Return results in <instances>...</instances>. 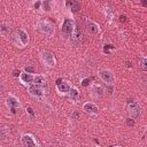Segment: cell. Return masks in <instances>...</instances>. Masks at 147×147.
Here are the masks:
<instances>
[{"label": "cell", "mask_w": 147, "mask_h": 147, "mask_svg": "<svg viewBox=\"0 0 147 147\" xmlns=\"http://www.w3.org/2000/svg\"><path fill=\"white\" fill-rule=\"evenodd\" d=\"M22 144L24 147H37L34 141V138L30 136V134H24L22 137Z\"/></svg>", "instance_id": "8"}, {"label": "cell", "mask_w": 147, "mask_h": 147, "mask_svg": "<svg viewBox=\"0 0 147 147\" xmlns=\"http://www.w3.org/2000/svg\"><path fill=\"white\" fill-rule=\"evenodd\" d=\"M90 80H91V79H89V78H88V79H84L83 82H82V85H83V86H88L89 83H90Z\"/></svg>", "instance_id": "24"}, {"label": "cell", "mask_w": 147, "mask_h": 147, "mask_svg": "<svg viewBox=\"0 0 147 147\" xmlns=\"http://www.w3.org/2000/svg\"><path fill=\"white\" fill-rule=\"evenodd\" d=\"M128 110H129V114H130L132 117H138V116L140 115V107L137 102H132V104L129 105Z\"/></svg>", "instance_id": "5"}, {"label": "cell", "mask_w": 147, "mask_h": 147, "mask_svg": "<svg viewBox=\"0 0 147 147\" xmlns=\"http://www.w3.org/2000/svg\"><path fill=\"white\" fill-rule=\"evenodd\" d=\"M26 110H28V113H29L31 116H34V115H35V114H34V110H32V108H31V107H26Z\"/></svg>", "instance_id": "25"}, {"label": "cell", "mask_w": 147, "mask_h": 147, "mask_svg": "<svg viewBox=\"0 0 147 147\" xmlns=\"http://www.w3.org/2000/svg\"><path fill=\"white\" fill-rule=\"evenodd\" d=\"M16 36H17V38H19V44L21 45V46H25V45L28 44L29 37H28V35L23 31V30H19V31H16Z\"/></svg>", "instance_id": "6"}, {"label": "cell", "mask_w": 147, "mask_h": 147, "mask_svg": "<svg viewBox=\"0 0 147 147\" xmlns=\"http://www.w3.org/2000/svg\"><path fill=\"white\" fill-rule=\"evenodd\" d=\"M24 70L26 71V73H30V74H34L35 73V68L32 67V66H25Z\"/></svg>", "instance_id": "20"}, {"label": "cell", "mask_w": 147, "mask_h": 147, "mask_svg": "<svg viewBox=\"0 0 147 147\" xmlns=\"http://www.w3.org/2000/svg\"><path fill=\"white\" fill-rule=\"evenodd\" d=\"M13 75H14L15 77H17V76L20 75V70H14V71H13Z\"/></svg>", "instance_id": "27"}, {"label": "cell", "mask_w": 147, "mask_h": 147, "mask_svg": "<svg viewBox=\"0 0 147 147\" xmlns=\"http://www.w3.org/2000/svg\"><path fill=\"white\" fill-rule=\"evenodd\" d=\"M71 41L74 45H79L83 41V32L79 28H76L74 31L73 36H71Z\"/></svg>", "instance_id": "3"}, {"label": "cell", "mask_w": 147, "mask_h": 147, "mask_svg": "<svg viewBox=\"0 0 147 147\" xmlns=\"http://www.w3.org/2000/svg\"><path fill=\"white\" fill-rule=\"evenodd\" d=\"M133 124H134V122H133V119H132V118L128 119V125H130V127H132Z\"/></svg>", "instance_id": "26"}, {"label": "cell", "mask_w": 147, "mask_h": 147, "mask_svg": "<svg viewBox=\"0 0 147 147\" xmlns=\"http://www.w3.org/2000/svg\"><path fill=\"white\" fill-rule=\"evenodd\" d=\"M119 19H121V21H122V22H125V21H127V17H125L124 15H122V16L119 17Z\"/></svg>", "instance_id": "29"}, {"label": "cell", "mask_w": 147, "mask_h": 147, "mask_svg": "<svg viewBox=\"0 0 147 147\" xmlns=\"http://www.w3.org/2000/svg\"><path fill=\"white\" fill-rule=\"evenodd\" d=\"M51 147H52V146H51Z\"/></svg>", "instance_id": "34"}, {"label": "cell", "mask_w": 147, "mask_h": 147, "mask_svg": "<svg viewBox=\"0 0 147 147\" xmlns=\"http://www.w3.org/2000/svg\"><path fill=\"white\" fill-rule=\"evenodd\" d=\"M41 59L46 64H48L50 67H53L55 64V59H54V55L48 51H43L41 52Z\"/></svg>", "instance_id": "2"}, {"label": "cell", "mask_w": 147, "mask_h": 147, "mask_svg": "<svg viewBox=\"0 0 147 147\" xmlns=\"http://www.w3.org/2000/svg\"><path fill=\"white\" fill-rule=\"evenodd\" d=\"M110 147H113V146H110Z\"/></svg>", "instance_id": "33"}, {"label": "cell", "mask_w": 147, "mask_h": 147, "mask_svg": "<svg viewBox=\"0 0 147 147\" xmlns=\"http://www.w3.org/2000/svg\"><path fill=\"white\" fill-rule=\"evenodd\" d=\"M68 5L71 6V12L73 13H77L79 9H80V4L77 1H74V2H68Z\"/></svg>", "instance_id": "13"}, {"label": "cell", "mask_w": 147, "mask_h": 147, "mask_svg": "<svg viewBox=\"0 0 147 147\" xmlns=\"http://www.w3.org/2000/svg\"><path fill=\"white\" fill-rule=\"evenodd\" d=\"M88 28H89V31L92 32V34H97V32L99 31L98 25L95 24V23H93V22H89L88 23Z\"/></svg>", "instance_id": "14"}, {"label": "cell", "mask_w": 147, "mask_h": 147, "mask_svg": "<svg viewBox=\"0 0 147 147\" xmlns=\"http://www.w3.org/2000/svg\"><path fill=\"white\" fill-rule=\"evenodd\" d=\"M12 113H13V114H15V113H16V110H15V108H12Z\"/></svg>", "instance_id": "32"}, {"label": "cell", "mask_w": 147, "mask_h": 147, "mask_svg": "<svg viewBox=\"0 0 147 147\" xmlns=\"http://www.w3.org/2000/svg\"><path fill=\"white\" fill-rule=\"evenodd\" d=\"M39 28L43 32H45L46 35H53V31H54V26L52 23L47 22V21H43V22H40L39 24Z\"/></svg>", "instance_id": "4"}, {"label": "cell", "mask_w": 147, "mask_h": 147, "mask_svg": "<svg viewBox=\"0 0 147 147\" xmlns=\"http://www.w3.org/2000/svg\"><path fill=\"white\" fill-rule=\"evenodd\" d=\"M29 92H30V94L31 95H34V97H43V94H44V92H43V90H41L39 86H37V85H30L29 86Z\"/></svg>", "instance_id": "7"}, {"label": "cell", "mask_w": 147, "mask_h": 147, "mask_svg": "<svg viewBox=\"0 0 147 147\" xmlns=\"http://www.w3.org/2000/svg\"><path fill=\"white\" fill-rule=\"evenodd\" d=\"M43 6H44V9L45 10H50V6H48V2H43Z\"/></svg>", "instance_id": "23"}, {"label": "cell", "mask_w": 147, "mask_h": 147, "mask_svg": "<svg viewBox=\"0 0 147 147\" xmlns=\"http://www.w3.org/2000/svg\"><path fill=\"white\" fill-rule=\"evenodd\" d=\"M0 31L2 32V34H8L9 32V26H8L7 24H1L0 25Z\"/></svg>", "instance_id": "19"}, {"label": "cell", "mask_w": 147, "mask_h": 147, "mask_svg": "<svg viewBox=\"0 0 147 147\" xmlns=\"http://www.w3.org/2000/svg\"><path fill=\"white\" fill-rule=\"evenodd\" d=\"M73 30H74V21L70 19L64 20L63 24H62V34L66 37H69L71 35V32H73Z\"/></svg>", "instance_id": "1"}, {"label": "cell", "mask_w": 147, "mask_h": 147, "mask_svg": "<svg viewBox=\"0 0 147 147\" xmlns=\"http://www.w3.org/2000/svg\"><path fill=\"white\" fill-rule=\"evenodd\" d=\"M84 110H85V112H88V113H93V114H95V113H98L99 109H98V107L95 106V105L89 102V104L84 105Z\"/></svg>", "instance_id": "11"}, {"label": "cell", "mask_w": 147, "mask_h": 147, "mask_svg": "<svg viewBox=\"0 0 147 147\" xmlns=\"http://www.w3.org/2000/svg\"><path fill=\"white\" fill-rule=\"evenodd\" d=\"M34 82L36 83L35 85H37V86H39V88H44V89H47V83H46V80H45V78L43 76H37V77H35L34 78Z\"/></svg>", "instance_id": "10"}, {"label": "cell", "mask_w": 147, "mask_h": 147, "mask_svg": "<svg viewBox=\"0 0 147 147\" xmlns=\"http://www.w3.org/2000/svg\"><path fill=\"white\" fill-rule=\"evenodd\" d=\"M92 92H93L95 95H98V97H101V95H102L104 90H102L101 86H94V88L92 89Z\"/></svg>", "instance_id": "17"}, {"label": "cell", "mask_w": 147, "mask_h": 147, "mask_svg": "<svg viewBox=\"0 0 147 147\" xmlns=\"http://www.w3.org/2000/svg\"><path fill=\"white\" fill-rule=\"evenodd\" d=\"M7 104H8V106H10L12 108H15V107L19 106V101H17L14 97H9V98H8L7 99Z\"/></svg>", "instance_id": "16"}, {"label": "cell", "mask_w": 147, "mask_h": 147, "mask_svg": "<svg viewBox=\"0 0 147 147\" xmlns=\"http://www.w3.org/2000/svg\"><path fill=\"white\" fill-rule=\"evenodd\" d=\"M113 45H106V46H105V48H104V51H105V53H109V50H112L113 48Z\"/></svg>", "instance_id": "21"}, {"label": "cell", "mask_w": 147, "mask_h": 147, "mask_svg": "<svg viewBox=\"0 0 147 147\" xmlns=\"http://www.w3.org/2000/svg\"><path fill=\"white\" fill-rule=\"evenodd\" d=\"M40 5H41V2H39V1H37V2H36V4H35V8H37V9H38V8L40 7Z\"/></svg>", "instance_id": "28"}, {"label": "cell", "mask_w": 147, "mask_h": 147, "mask_svg": "<svg viewBox=\"0 0 147 147\" xmlns=\"http://www.w3.org/2000/svg\"><path fill=\"white\" fill-rule=\"evenodd\" d=\"M58 89L61 93H67V92L70 91V88H69L68 83H64V82H62L60 85H58Z\"/></svg>", "instance_id": "12"}, {"label": "cell", "mask_w": 147, "mask_h": 147, "mask_svg": "<svg viewBox=\"0 0 147 147\" xmlns=\"http://www.w3.org/2000/svg\"><path fill=\"white\" fill-rule=\"evenodd\" d=\"M100 76L107 84H112L114 82V77H113V75H112V73H110L109 70H101L100 71Z\"/></svg>", "instance_id": "9"}, {"label": "cell", "mask_w": 147, "mask_h": 147, "mask_svg": "<svg viewBox=\"0 0 147 147\" xmlns=\"http://www.w3.org/2000/svg\"><path fill=\"white\" fill-rule=\"evenodd\" d=\"M73 117H75V118H77V117H78V114H77V113H75V114H73Z\"/></svg>", "instance_id": "31"}, {"label": "cell", "mask_w": 147, "mask_h": 147, "mask_svg": "<svg viewBox=\"0 0 147 147\" xmlns=\"http://www.w3.org/2000/svg\"><path fill=\"white\" fill-rule=\"evenodd\" d=\"M140 62H141V67L144 70H146V59L145 58H141L140 59Z\"/></svg>", "instance_id": "22"}, {"label": "cell", "mask_w": 147, "mask_h": 147, "mask_svg": "<svg viewBox=\"0 0 147 147\" xmlns=\"http://www.w3.org/2000/svg\"><path fill=\"white\" fill-rule=\"evenodd\" d=\"M21 79H22L24 83H31V82H34V77H32L30 74H22V75H21Z\"/></svg>", "instance_id": "15"}, {"label": "cell", "mask_w": 147, "mask_h": 147, "mask_svg": "<svg viewBox=\"0 0 147 147\" xmlns=\"http://www.w3.org/2000/svg\"><path fill=\"white\" fill-rule=\"evenodd\" d=\"M69 93H70V98L73 99L74 101H75V100H77V98H78V93H79L78 90H77V89H71Z\"/></svg>", "instance_id": "18"}, {"label": "cell", "mask_w": 147, "mask_h": 147, "mask_svg": "<svg viewBox=\"0 0 147 147\" xmlns=\"http://www.w3.org/2000/svg\"><path fill=\"white\" fill-rule=\"evenodd\" d=\"M61 83H62V79H61V78H59L58 80H56V85H60Z\"/></svg>", "instance_id": "30"}]
</instances>
